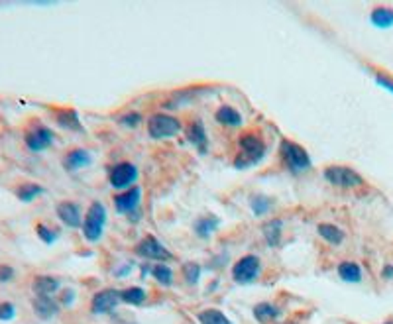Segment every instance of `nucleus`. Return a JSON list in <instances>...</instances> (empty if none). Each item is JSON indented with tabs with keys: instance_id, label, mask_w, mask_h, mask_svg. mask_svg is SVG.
I'll return each instance as SVG.
<instances>
[{
	"instance_id": "nucleus-31",
	"label": "nucleus",
	"mask_w": 393,
	"mask_h": 324,
	"mask_svg": "<svg viewBox=\"0 0 393 324\" xmlns=\"http://www.w3.org/2000/svg\"><path fill=\"white\" fill-rule=\"evenodd\" d=\"M142 122H144V116H142L140 112H134V111L126 112V114H122V116L119 118L120 126L130 130H136L138 126H142Z\"/></svg>"
},
{
	"instance_id": "nucleus-13",
	"label": "nucleus",
	"mask_w": 393,
	"mask_h": 324,
	"mask_svg": "<svg viewBox=\"0 0 393 324\" xmlns=\"http://www.w3.org/2000/svg\"><path fill=\"white\" fill-rule=\"evenodd\" d=\"M185 136H187V142L191 144L193 148L199 151V156H205L209 151V136H207V128L202 120H191V124L185 130Z\"/></svg>"
},
{
	"instance_id": "nucleus-39",
	"label": "nucleus",
	"mask_w": 393,
	"mask_h": 324,
	"mask_svg": "<svg viewBox=\"0 0 393 324\" xmlns=\"http://www.w3.org/2000/svg\"><path fill=\"white\" fill-rule=\"evenodd\" d=\"M384 324H393V320H389V323H384Z\"/></svg>"
},
{
	"instance_id": "nucleus-40",
	"label": "nucleus",
	"mask_w": 393,
	"mask_h": 324,
	"mask_svg": "<svg viewBox=\"0 0 393 324\" xmlns=\"http://www.w3.org/2000/svg\"><path fill=\"white\" fill-rule=\"evenodd\" d=\"M285 324H287V323H285ZM289 324H293V323H289Z\"/></svg>"
},
{
	"instance_id": "nucleus-27",
	"label": "nucleus",
	"mask_w": 393,
	"mask_h": 324,
	"mask_svg": "<svg viewBox=\"0 0 393 324\" xmlns=\"http://www.w3.org/2000/svg\"><path fill=\"white\" fill-rule=\"evenodd\" d=\"M197 320H199V324H234L219 309H205L197 315Z\"/></svg>"
},
{
	"instance_id": "nucleus-1",
	"label": "nucleus",
	"mask_w": 393,
	"mask_h": 324,
	"mask_svg": "<svg viewBox=\"0 0 393 324\" xmlns=\"http://www.w3.org/2000/svg\"><path fill=\"white\" fill-rule=\"evenodd\" d=\"M238 149L240 154L234 159V167L236 169H248V167L258 166L267 154V146H265L264 138L256 134V132H246L238 138Z\"/></svg>"
},
{
	"instance_id": "nucleus-19",
	"label": "nucleus",
	"mask_w": 393,
	"mask_h": 324,
	"mask_svg": "<svg viewBox=\"0 0 393 324\" xmlns=\"http://www.w3.org/2000/svg\"><path fill=\"white\" fill-rule=\"evenodd\" d=\"M337 273H339V278L344 281V283H352V285H356V283H362V279H364V271H362V266L356 263V261H340L339 268H337Z\"/></svg>"
},
{
	"instance_id": "nucleus-23",
	"label": "nucleus",
	"mask_w": 393,
	"mask_h": 324,
	"mask_svg": "<svg viewBox=\"0 0 393 324\" xmlns=\"http://www.w3.org/2000/svg\"><path fill=\"white\" fill-rule=\"evenodd\" d=\"M34 293L40 297H54L59 287H61V281L57 278H52V275H37L34 279Z\"/></svg>"
},
{
	"instance_id": "nucleus-14",
	"label": "nucleus",
	"mask_w": 393,
	"mask_h": 324,
	"mask_svg": "<svg viewBox=\"0 0 393 324\" xmlns=\"http://www.w3.org/2000/svg\"><path fill=\"white\" fill-rule=\"evenodd\" d=\"M92 163V154L89 149L85 148H75L71 151H67L64 156V161H61V166H64L65 171H79V169H85V167H89Z\"/></svg>"
},
{
	"instance_id": "nucleus-34",
	"label": "nucleus",
	"mask_w": 393,
	"mask_h": 324,
	"mask_svg": "<svg viewBox=\"0 0 393 324\" xmlns=\"http://www.w3.org/2000/svg\"><path fill=\"white\" fill-rule=\"evenodd\" d=\"M375 83L380 85V87H384L385 91H389L393 94V79L392 77H387L384 73H375Z\"/></svg>"
},
{
	"instance_id": "nucleus-17",
	"label": "nucleus",
	"mask_w": 393,
	"mask_h": 324,
	"mask_svg": "<svg viewBox=\"0 0 393 324\" xmlns=\"http://www.w3.org/2000/svg\"><path fill=\"white\" fill-rule=\"evenodd\" d=\"M55 122L59 128L69 130V132H83L81 116L75 108H61L55 112Z\"/></svg>"
},
{
	"instance_id": "nucleus-26",
	"label": "nucleus",
	"mask_w": 393,
	"mask_h": 324,
	"mask_svg": "<svg viewBox=\"0 0 393 324\" xmlns=\"http://www.w3.org/2000/svg\"><path fill=\"white\" fill-rule=\"evenodd\" d=\"M274 203H275L274 199L267 197V194L256 193L250 197V208H252L254 216H265V214L274 208Z\"/></svg>"
},
{
	"instance_id": "nucleus-3",
	"label": "nucleus",
	"mask_w": 393,
	"mask_h": 324,
	"mask_svg": "<svg viewBox=\"0 0 393 324\" xmlns=\"http://www.w3.org/2000/svg\"><path fill=\"white\" fill-rule=\"evenodd\" d=\"M107 208L101 201H92L87 208V213L83 216V236L85 240L91 242V244H97L101 240L102 234H104V226H107Z\"/></svg>"
},
{
	"instance_id": "nucleus-25",
	"label": "nucleus",
	"mask_w": 393,
	"mask_h": 324,
	"mask_svg": "<svg viewBox=\"0 0 393 324\" xmlns=\"http://www.w3.org/2000/svg\"><path fill=\"white\" fill-rule=\"evenodd\" d=\"M120 301H122L124 305L142 306L147 301L146 289L138 287V285H134V287L122 289V291H120Z\"/></svg>"
},
{
	"instance_id": "nucleus-22",
	"label": "nucleus",
	"mask_w": 393,
	"mask_h": 324,
	"mask_svg": "<svg viewBox=\"0 0 393 324\" xmlns=\"http://www.w3.org/2000/svg\"><path fill=\"white\" fill-rule=\"evenodd\" d=\"M252 313H254V318H256L260 324H272L282 316V309L264 301V303H258V305L252 309Z\"/></svg>"
},
{
	"instance_id": "nucleus-6",
	"label": "nucleus",
	"mask_w": 393,
	"mask_h": 324,
	"mask_svg": "<svg viewBox=\"0 0 393 324\" xmlns=\"http://www.w3.org/2000/svg\"><path fill=\"white\" fill-rule=\"evenodd\" d=\"M262 275V259L256 254H248L232 266V279L238 285H252Z\"/></svg>"
},
{
	"instance_id": "nucleus-8",
	"label": "nucleus",
	"mask_w": 393,
	"mask_h": 324,
	"mask_svg": "<svg viewBox=\"0 0 393 324\" xmlns=\"http://www.w3.org/2000/svg\"><path fill=\"white\" fill-rule=\"evenodd\" d=\"M138 177H140V171H138V167L134 163L120 161L109 171V183L112 189H116V191L122 193V191H126L130 187H136Z\"/></svg>"
},
{
	"instance_id": "nucleus-20",
	"label": "nucleus",
	"mask_w": 393,
	"mask_h": 324,
	"mask_svg": "<svg viewBox=\"0 0 393 324\" xmlns=\"http://www.w3.org/2000/svg\"><path fill=\"white\" fill-rule=\"evenodd\" d=\"M262 234H264V240L270 248H277L282 244V240H284V220L282 218L267 220L262 226Z\"/></svg>"
},
{
	"instance_id": "nucleus-36",
	"label": "nucleus",
	"mask_w": 393,
	"mask_h": 324,
	"mask_svg": "<svg viewBox=\"0 0 393 324\" xmlns=\"http://www.w3.org/2000/svg\"><path fill=\"white\" fill-rule=\"evenodd\" d=\"M73 301H75L73 289H65L64 293H61V301H59V305L69 306V305H73Z\"/></svg>"
},
{
	"instance_id": "nucleus-5",
	"label": "nucleus",
	"mask_w": 393,
	"mask_h": 324,
	"mask_svg": "<svg viewBox=\"0 0 393 324\" xmlns=\"http://www.w3.org/2000/svg\"><path fill=\"white\" fill-rule=\"evenodd\" d=\"M325 181L332 187L339 189H358V187L366 185V179L358 173L356 169L346 166H329L322 169Z\"/></svg>"
},
{
	"instance_id": "nucleus-2",
	"label": "nucleus",
	"mask_w": 393,
	"mask_h": 324,
	"mask_svg": "<svg viewBox=\"0 0 393 324\" xmlns=\"http://www.w3.org/2000/svg\"><path fill=\"white\" fill-rule=\"evenodd\" d=\"M279 156H282V161L287 167V171L293 175H303L313 166L309 151L287 138L282 139V144H279Z\"/></svg>"
},
{
	"instance_id": "nucleus-15",
	"label": "nucleus",
	"mask_w": 393,
	"mask_h": 324,
	"mask_svg": "<svg viewBox=\"0 0 393 324\" xmlns=\"http://www.w3.org/2000/svg\"><path fill=\"white\" fill-rule=\"evenodd\" d=\"M32 306H34V313L37 315V318H42V320H52L55 316L59 315V301L54 299V297H40L36 295L34 297V301H32Z\"/></svg>"
},
{
	"instance_id": "nucleus-38",
	"label": "nucleus",
	"mask_w": 393,
	"mask_h": 324,
	"mask_svg": "<svg viewBox=\"0 0 393 324\" xmlns=\"http://www.w3.org/2000/svg\"><path fill=\"white\" fill-rule=\"evenodd\" d=\"M130 271H132V268H130V266H124V269L116 271V275H119V278H122V275H126V273H130Z\"/></svg>"
},
{
	"instance_id": "nucleus-10",
	"label": "nucleus",
	"mask_w": 393,
	"mask_h": 324,
	"mask_svg": "<svg viewBox=\"0 0 393 324\" xmlns=\"http://www.w3.org/2000/svg\"><path fill=\"white\" fill-rule=\"evenodd\" d=\"M24 142H26V148L34 154H40V151H46L54 146L55 142V134L54 130L47 128L44 124H36L32 128L28 130L26 136H24Z\"/></svg>"
},
{
	"instance_id": "nucleus-24",
	"label": "nucleus",
	"mask_w": 393,
	"mask_h": 324,
	"mask_svg": "<svg viewBox=\"0 0 393 324\" xmlns=\"http://www.w3.org/2000/svg\"><path fill=\"white\" fill-rule=\"evenodd\" d=\"M370 22L377 30L393 28V8H389V6H375L370 12Z\"/></svg>"
},
{
	"instance_id": "nucleus-35",
	"label": "nucleus",
	"mask_w": 393,
	"mask_h": 324,
	"mask_svg": "<svg viewBox=\"0 0 393 324\" xmlns=\"http://www.w3.org/2000/svg\"><path fill=\"white\" fill-rule=\"evenodd\" d=\"M14 279V269L10 266H0V283H8Z\"/></svg>"
},
{
	"instance_id": "nucleus-21",
	"label": "nucleus",
	"mask_w": 393,
	"mask_h": 324,
	"mask_svg": "<svg viewBox=\"0 0 393 324\" xmlns=\"http://www.w3.org/2000/svg\"><path fill=\"white\" fill-rule=\"evenodd\" d=\"M317 232H319L320 238L327 242V244H330V246H340L342 242L346 240V232L339 228L337 224L320 223L317 224Z\"/></svg>"
},
{
	"instance_id": "nucleus-33",
	"label": "nucleus",
	"mask_w": 393,
	"mask_h": 324,
	"mask_svg": "<svg viewBox=\"0 0 393 324\" xmlns=\"http://www.w3.org/2000/svg\"><path fill=\"white\" fill-rule=\"evenodd\" d=\"M16 316V306L12 305V303H0V320H12Z\"/></svg>"
},
{
	"instance_id": "nucleus-12",
	"label": "nucleus",
	"mask_w": 393,
	"mask_h": 324,
	"mask_svg": "<svg viewBox=\"0 0 393 324\" xmlns=\"http://www.w3.org/2000/svg\"><path fill=\"white\" fill-rule=\"evenodd\" d=\"M57 218L67 226V228H81L83 226V211L81 204L75 201H61L55 206Z\"/></svg>"
},
{
	"instance_id": "nucleus-18",
	"label": "nucleus",
	"mask_w": 393,
	"mask_h": 324,
	"mask_svg": "<svg viewBox=\"0 0 393 324\" xmlns=\"http://www.w3.org/2000/svg\"><path fill=\"white\" fill-rule=\"evenodd\" d=\"M214 120L219 122L220 126H226V128H240L244 124L242 114L230 104H222L219 111L214 112Z\"/></svg>"
},
{
	"instance_id": "nucleus-7",
	"label": "nucleus",
	"mask_w": 393,
	"mask_h": 324,
	"mask_svg": "<svg viewBox=\"0 0 393 324\" xmlns=\"http://www.w3.org/2000/svg\"><path fill=\"white\" fill-rule=\"evenodd\" d=\"M134 251L140 258L147 259V261H157V263H167V261L174 259V254L167 250L164 244L157 240L156 236H152V234H147L146 238L138 242Z\"/></svg>"
},
{
	"instance_id": "nucleus-28",
	"label": "nucleus",
	"mask_w": 393,
	"mask_h": 324,
	"mask_svg": "<svg viewBox=\"0 0 393 324\" xmlns=\"http://www.w3.org/2000/svg\"><path fill=\"white\" fill-rule=\"evenodd\" d=\"M152 278L156 279L159 285L171 287L174 285V269L167 263H156V266H152Z\"/></svg>"
},
{
	"instance_id": "nucleus-29",
	"label": "nucleus",
	"mask_w": 393,
	"mask_h": 324,
	"mask_svg": "<svg viewBox=\"0 0 393 324\" xmlns=\"http://www.w3.org/2000/svg\"><path fill=\"white\" fill-rule=\"evenodd\" d=\"M46 193V189L42 185H36V183H26V185H20L16 189V197H18L22 203H32L36 201L37 197Z\"/></svg>"
},
{
	"instance_id": "nucleus-16",
	"label": "nucleus",
	"mask_w": 393,
	"mask_h": 324,
	"mask_svg": "<svg viewBox=\"0 0 393 324\" xmlns=\"http://www.w3.org/2000/svg\"><path fill=\"white\" fill-rule=\"evenodd\" d=\"M220 228V218L214 214H207V216H199L195 224H193V230L195 234L201 238V240H209L210 236Z\"/></svg>"
},
{
	"instance_id": "nucleus-30",
	"label": "nucleus",
	"mask_w": 393,
	"mask_h": 324,
	"mask_svg": "<svg viewBox=\"0 0 393 324\" xmlns=\"http://www.w3.org/2000/svg\"><path fill=\"white\" fill-rule=\"evenodd\" d=\"M181 273H183V279L187 285H197L201 281L202 269L197 261H185L183 268H181Z\"/></svg>"
},
{
	"instance_id": "nucleus-11",
	"label": "nucleus",
	"mask_w": 393,
	"mask_h": 324,
	"mask_svg": "<svg viewBox=\"0 0 393 324\" xmlns=\"http://www.w3.org/2000/svg\"><path fill=\"white\" fill-rule=\"evenodd\" d=\"M120 291L119 289H102L95 293L91 301L92 315H109L116 306L120 305Z\"/></svg>"
},
{
	"instance_id": "nucleus-4",
	"label": "nucleus",
	"mask_w": 393,
	"mask_h": 324,
	"mask_svg": "<svg viewBox=\"0 0 393 324\" xmlns=\"http://www.w3.org/2000/svg\"><path fill=\"white\" fill-rule=\"evenodd\" d=\"M181 130H183L181 120L167 112H156L147 118V136L152 139L175 138Z\"/></svg>"
},
{
	"instance_id": "nucleus-9",
	"label": "nucleus",
	"mask_w": 393,
	"mask_h": 324,
	"mask_svg": "<svg viewBox=\"0 0 393 324\" xmlns=\"http://www.w3.org/2000/svg\"><path fill=\"white\" fill-rule=\"evenodd\" d=\"M114 208L119 214H126L128 218H134L132 223H138L140 216V203H142V189L140 187H130L122 193L114 194Z\"/></svg>"
},
{
	"instance_id": "nucleus-32",
	"label": "nucleus",
	"mask_w": 393,
	"mask_h": 324,
	"mask_svg": "<svg viewBox=\"0 0 393 324\" xmlns=\"http://www.w3.org/2000/svg\"><path fill=\"white\" fill-rule=\"evenodd\" d=\"M36 234H37V238L44 242V244H54V242L57 240V232L52 230V228L46 226V224H37Z\"/></svg>"
},
{
	"instance_id": "nucleus-37",
	"label": "nucleus",
	"mask_w": 393,
	"mask_h": 324,
	"mask_svg": "<svg viewBox=\"0 0 393 324\" xmlns=\"http://www.w3.org/2000/svg\"><path fill=\"white\" fill-rule=\"evenodd\" d=\"M382 279H385V281H393V266H392V263H387V266H384V268H382Z\"/></svg>"
}]
</instances>
